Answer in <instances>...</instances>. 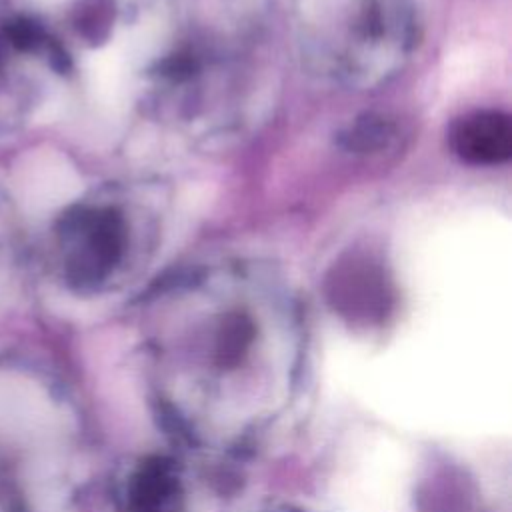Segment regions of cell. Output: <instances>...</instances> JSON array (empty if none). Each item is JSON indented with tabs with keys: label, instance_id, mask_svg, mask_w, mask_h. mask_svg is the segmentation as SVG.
Here are the masks:
<instances>
[{
	"label": "cell",
	"instance_id": "1",
	"mask_svg": "<svg viewBox=\"0 0 512 512\" xmlns=\"http://www.w3.org/2000/svg\"><path fill=\"white\" fill-rule=\"evenodd\" d=\"M450 146L468 164H502L512 152L510 118L498 110L470 112L452 124Z\"/></svg>",
	"mask_w": 512,
	"mask_h": 512
},
{
	"label": "cell",
	"instance_id": "2",
	"mask_svg": "<svg viewBox=\"0 0 512 512\" xmlns=\"http://www.w3.org/2000/svg\"><path fill=\"white\" fill-rule=\"evenodd\" d=\"M38 2H42V4H46V2H56V0H38Z\"/></svg>",
	"mask_w": 512,
	"mask_h": 512
}]
</instances>
